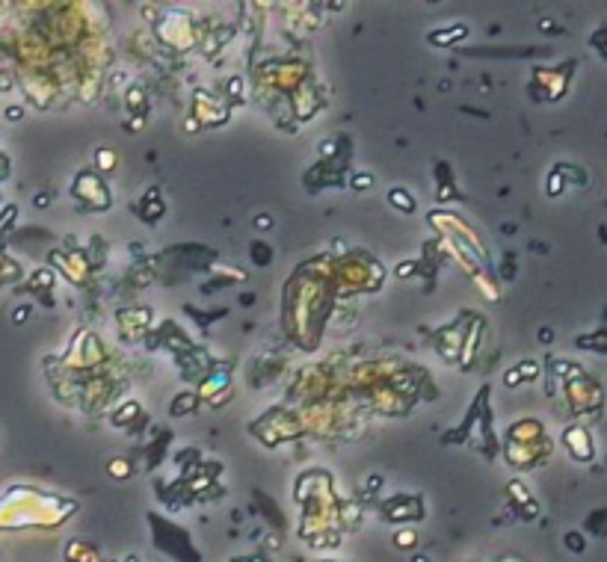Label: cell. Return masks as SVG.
<instances>
[{
	"mask_svg": "<svg viewBox=\"0 0 607 562\" xmlns=\"http://www.w3.org/2000/svg\"><path fill=\"white\" fill-rule=\"evenodd\" d=\"M391 202H394V205H400L403 210H415V205H412V199H409V195H406L403 189H391Z\"/></svg>",
	"mask_w": 607,
	"mask_h": 562,
	"instance_id": "cell-1",
	"label": "cell"
}]
</instances>
